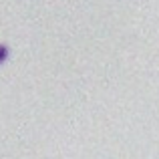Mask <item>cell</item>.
Instances as JSON below:
<instances>
[{
    "label": "cell",
    "instance_id": "obj_1",
    "mask_svg": "<svg viewBox=\"0 0 159 159\" xmlns=\"http://www.w3.org/2000/svg\"><path fill=\"white\" fill-rule=\"evenodd\" d=\"M6 58H8V48L4 47V44H0V65H2Z\"/></svg>",
    "mask_w": 159,
    "mask_h": 159
}]
</instances>
